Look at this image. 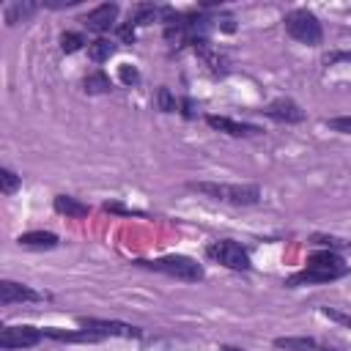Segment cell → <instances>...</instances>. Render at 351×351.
Segmentation results:
<instances>
[{"label": "cell", "instance_id": "6da1fadb", "mask_svg": "<svg viewBox=\"0 0 351 351\" xmlns=\"http://www.w3.org/2000/svg\"><path fill=\"white\" fill-rule=\"evenodd\" d=\"M348 274V266L343 263V258L335 250H321L313 252L307 258V266L299 269L296 274H291L285 280L288 288H299V285H318V282H332Z\"/></svg>", "mask_w": 351, "mask_h": 351}, {"label": "cell", "instance_id": "7a4b0ae2", "mask_svg": "<svg viewBox=\"0 0 351 351\" xmlns=\"http://www.w3.org/2000/svg\"><path fill=\"white\" fill-rule=\"evenodd\" d=\"M186 189L189 192H197V195H206L211 200H219V203H230V206H255V203H261V186L258 184L189 181Z\"/></svg>", "mask_w": 351, "mask_h": 351}, {"label": "cell", "instance_id": "3957f363", "mask_svg": "<svg viewBox=\"0 0 351 351\" xmlns=\"http://www.w3.org/2000/svg\"><path fill=\"white\" fill-rule=\"evenodd\" d=\"M134 266L140 269H148V271H159V274H167L173 280H181V282H200L206 277L203 266L189 258V255H162V258H151V261H134Z\"/></svg>", "mask_w": 351, "mask_h": 351}, {"label": "cell", "instance_id": "277c9868", "mask_svg": "<svg viewBox=\"0 0 351 351\" xmlns=\"http://www.w3.org/2000/svg\"><path fill=\"white\" fill-rule=\"evenodd\" d=\"M282 25H285V33H288L293 41L304 44V47H318V44L324 41V27H321L318 16H315L313 11H307V8H293V11H288V14L282 16Z\"/></svg>", "mask_w": 351, "mask_h": 351}, {"label": "cell", "instance_id": "5b68a950", "mask_svg": "<svg viewBox=\"0 0 351 351\" xmlns=\"http://www.w3.org/2000/svg\"><path fill=\"white\" fill-rule=\"evenodd\" d=\"M206 258L219 263V266H225V269H230V271H250L252 269L247 247H241L233 239H217V241L206 244Z\"/></svg>", "mask_w": 351, "mask_h": 351}, {"label": "cell", "instance_id": "8992f818", "mask_svg": "<svg viewBox=\"0 0 351 351\" xmlns=\"http://www.w3.org/2000/svg\"><path fill=\"white\" fill-rule=\"evenodd\" d=\"M77 324H80V329L96 335L99 340H104V337H126V340L143 337L140 326H132V324H123V321H107V318H85V315H80Z\"/></svg>", "mask_w": 351, "mask_h": 351}, {"label": "cell", "instance_id": "52a82bcc", "mask_svg": "<svg viewBox=\"0 0 351 351\" xmlns=\"http://www.w3.org/2000/svg\"><path fill=\"white\" fill-rule=\"evenodd\" d=\"M44 340V329L30 326V324H14L0 329V348L3 351H16V348H33Z\"/></svg>", "mask_w": 351, "mask_h": 351}, {"label": "cell", "instance_id": "ba28073f", "mask_svg": "<svg viewBox=\"0 0 351 351\" xmlns=\"http://www.w3.org/2000/svg\"><path fill=\"white\" fill-rule=\"evenodd\" d=\"M261 112H263L266 118L277 121V123H302V121H304V110H302L293 99H288V96H280V99L269 101Z\"/></svg>", "mask_w": 351, "mask_h": 351}, {"label": "cell", "instance_id": "9c48e42d", "mask_svg": "<svg viewBox=\"0 0 351 351\" xmlns=\"http://www.w3.org/2000/svg\"><path fill=\"white\" fill-rule=\"evenodd\" d=\"M118 14H121V5H118V3H101V5H96L93 11H88L80 22H82L90 33H107V30L115 25Z\"/></svg>", "mask_w": 351, "mask_h": 351}, {"label": "cell", "instance_id": "30bf717a", "mask_svg": "<svg viewBox=\"0 0 351 351\" xmlns=\"http://www.w3.org/2000/svg\"><path fill=\"white\" fill-rule=\"evenodd\" d=\"M47 296L38 293L36 288L30 285H22V282H14V280H0V304L8 307V304H22V302H44Z\"/></svg>", "mask_w": 351, "mask_h": 351}, {"label": "cell", "instance_id": "8fae6325", "mask_svg": "<svg viewBox=\"0 0 351 351\" xmlns=\"http://www.w3.org/2000/svg\"><path fill=\"white\" fill-rule=\"evenodd\" d=\"M206 123L222 134H230V137H255L261 134L263 129L255 126V123H244V121H236V118H228V115H206Z\"/></svg>", "mask_w": 351, "mask_h": 351}, {"label": "cell", "instance_id": "7c38bea8", "mask_svg": "<svg viewBox=\"0 0 351 351\" xmlns=\"http://www.w3.org/2000/svg\"><path fill=\"white\" fill-rule=\"evenodd\" d=\"M274 346L277 348H285V351H335L332 346L310 337V335H291V337H274Z\"/></svg>", "mask_w": 351, "mask_h": 351}, {"label": "cell", "instance_id": "4fadbf2b", "mask_svg": "<svg viewBox=\"0 0 351 351\" xmlns=\"http://www.w3.org/2000/svg\"><path fill=\"white\" fill-rule=\"evenodd\" d=\"M16 241L19 247H30V250H55L60 244L58 233L52 230H27V233H19Z\"/></svg>", "mask_w": 351, "mask_h": 351}, {"label": "cell", "instance_id": "5bb4252c", "mask_svg": "<svg viewBox=\"0 0 351 351\" xmlns=\"http://www.w3.org/2000/svg\"><path fill=\"white\" fill-rule=\"evenodd\" d=\"M52 208H55L58 214L69 217V219H82V217H88V211H90L88 203H82L80 197H71V195H55Z\"/></svg>", "mask_w": 351, "mask_h": 351}, {"label": "cell", "instance_id": "9a60e30c", "mask_svg": "<svg viewBox=\"0 0 351 351\" xmlns=\"http://www.w3.org/2000/svg\"><path fill=\"white\" fill-rule=\"evenodd\" d=\"M82 88H85V93H90V96L110 93V90H112V80H110V77H107L101 69H96V71H88V74H85Z\"/></svg>", "mask_w": 351, "mask_h": 351}, {"label": "cell", "instance_id": "2e32d148", "mask_svg": "<svg viewBox=\"0 0 351 351\" xmlns=\"http://www.w3.org/2000/svg\"><path fill=\"white\" fill-rule=\"evenodd\" d=\"M36 11H38V3H30V0H25V3H8L5 11H3V19H5V25L11 27V25L27 19V16L36 14Z\"/></svg>", "mask_w": 351, "mask_h": 351}, {"label": "cell", "instance_id": "e0dca14e", "mask_svg": "<svg viewBox=\"0 0 351 351\" xmlns=\"http://www.w3.org/2000/svg\"><path fill=\"white\" fill-rule=\"evenodd\" d=\"M115 44L112 41H107V38H96V41H90L88 44V58L93 60V63H107L112 55H115Z\"/></svg>", "mask_w": 351, "mask_h": 351}, {"label": "cell", "instance_id": "ac0fdd59", "mask_svg": "<svg viewBox=\"0 0 351 351\" xmlns=\"http://www.w3.org/2000/svg\"><path fill=\"white\" fill-rule=\"evenodd\" d=\"M82 47H85V36H82L80 30H63V33H60V49H63L66 55L80 52Z\"/></svg>", "mask_w": 351, "mask_h": 351}, {"label": "cell", "instance_id": "d6986e66", "mask_svg": "<svg viewBox=\"0 0 351 351\" xmlns=\"http://www.w3.org/2000/svg\"><path fill=\"white\" fill-rule=\"evenodd\" d=\"M154 99H156V107H159V112H176V110H178V99L173 96V90H170L167 85H159Z\"/></svg>", "mask_w": 351, "mask_h": 351}, {"label": "cell", "instance_id": "ffe728a7", "mask_svg": "<svg viewBox=\"0 0 351 351\" xmlns=\"http://www.w3.org/2000/svg\"><path fill=\"white\" fill-rule=\"evenodd\" d=\"M19 186H22V176H16L11 167H0V192L14 195Z\"/></svg>", "mask_w": 351, "mask_h": 351}, {"label": "cell", "instance_id": "44dd1931", "mask_svg": "<svg viewBox=\"0 0 351 351\" xmlns=\"http://www.w3.org/2000/svg\"><path fill=\"white\" fill-rule=\"evenodd\" d=\"M118 80H121L123 85L134 88V85H140V71H137L132 63H121V66H118Z\"/></svg>", "mask_w": 351, "mask_h": 351}, {"label": "cell", "instance_id": "7402d4cb", "mask_svg": "<svg viewBox=\"0 0 351 351\" xmlns=\"http://www.w3.org/2000/svg\"><path fill=\"white\" fill-rule=\"evenodd\" d=\"M324 126H329L332 132H340V134H351V115H335V118H326Z\"/></svg>", "mask_w": 351, "mask_h": 351}, {"label": "cell", "instance_id": "603a6c76", "mask_svg": "<svg viewBox=\"0 0 351 351\" xmlns=\"http://www.w3.org/2000/svg\"><path fill=\"white\" fill-rule=\"evenodd\" d=\"M321 313H324L329 321H335V324H340V326L351 329V315H348V313H340L337 307H321Z\"/></svg>", "mask_w": 351, "mask_h": 351}, {"label": "cell", "instance_id": "cb8c5ba5", "mask_svg": "<svg viewBox=\"0 0 351 351\" xmlns=\"http://www.w3.org/2000/svg\"><path fill=\"white\" fill-rule=\"evenodd\" d=\"M118 38H121L123 44H134V25H132V22L121 25V27H118Z\"/></svg>", "mask_w": 351, "mask_h": 351}, {"label": "cell", "instance_id": "d4e9b609", "mask_svg": "<svg viewBox=\"0 0 351 351\" xmlns=\"http://www.w3.org/2000/svg\"><path fill=\"white\" fill-rule=\"evenodd\" d=\"M313 244H318V247H346L340 239H332V236H313Z\"/></svg>", "mask_w": 351, "mask_h": 351}, {"label": "cell", "instance_id": "484cf974", "mask_svg": "<svg viewBox=\"0 0 351 351\" xmlns=\"http://www.w3.org/2000/svg\"><path fill=\"white\" fill-rule=\"evenodd\" d=\"M80 0H44L41 5L44 8H71V5H77Z\"/></svg>", "mask_w": 351, "mask_h": 351}, {"label": "cell", "instance_id": "4316f807", "mask_svg": "<svg viewBox=\"0 0 351 351\" xmlns=\"http://www.w3.org/2000/svg\"><path fill=\"white\" fill-rule=\"evenodd\" d=\"M337 60H348V63H351V52H329V55L324 58L326 66H332V63H337Z\"/></svg>", "mask_w": 351, "mask_h": 351}, {"label": "cell", "instance_id": "83f0119b", "mask_svg": "<svg viewBox=\"0 0 351 351\" xmlns=\"http://www.w3.org/2000/svg\"><path fill=\"white\" fill-rule=\"evenodd\" d=\"M181 107H184V110H181V115H184V118H195V115H197V112H195V101H192V99H184V101H181Z\"/></svg>", "mask_w": 351, "mask_h": 351}, {"label": "cell", "instance_id": "f1b7e54d", "mask_svg": "<svg viewBox=\"0 0 351 351\" xmlns=\"http://www.w3.org/2000/svg\"><path fill=\"white\" fill-rule=\"evenodd\" d=\"M104 208H107V211H118V214H140V211H132V208H123V206H118V203H104Z\"/></svg>", "mask_w": 351, "mask_h": 351}, {"label": "cell", "instance_id": "f546056e", "mask_svg": "<svg viewBox=\"0 0 351 351\" xmlns=\"http://www.w3.org/2000/svg\"><path fill=\"white\" fill-rule=\"evenodd\" d=\"M219 351H241V348H236V346H222Z\"/></svg>", "mask_w": 351, "mask_h": 351}]
</instances>
